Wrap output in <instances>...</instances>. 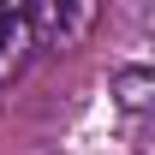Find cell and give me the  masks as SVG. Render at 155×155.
<instances>
[{"label":"cell","instance_id":"cell-3","mask_svg":"<svg viewBox=\"0 0 155 155\" xmlns=\"http://www.w3.org/2000/svg\"><path fill=\"white\" fill-rule=\"evenodd\" d=\"M114 96H119V114H143L155 96V72L149 66H125V72H114Z\"/></svg>","mask_w":155,"mask_h":155},{"label":"cell","instance_id":"cell-1","mask_svg":"<svg viewBox=\"0 0 155 155\" xmlns=\"http://www.w3.org/2000/svg\"><path fill=\"white\" fill-rule=\"evenodd\" d=\"M24 24H30V48L66 54L96 24V6H84V0H36V6H24Z\"/></svg>","mask_w":155,"mask_h":155},{"label":"cell","instance_id":"cell-2","mask_svg":"<svg viewBox=\"0 0 155 155\" xmlns=\"http://www.w3.org/2000/svg\"><path fill=\"white\" fill-rule=\"evenodd\" d=\"M30 54H36V48H30L24 6H0V84H6V78H18Z\"/></svg>","mask_w":155,"mask_h":155}]
</instances>
